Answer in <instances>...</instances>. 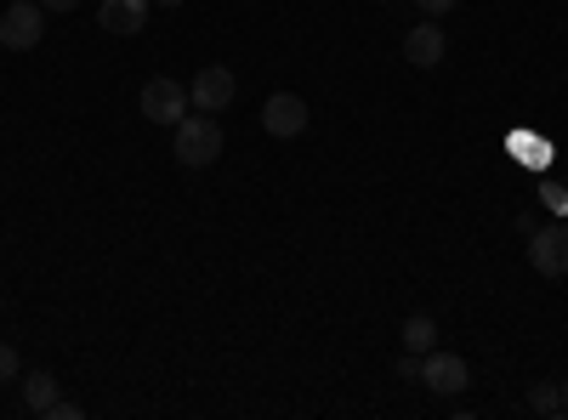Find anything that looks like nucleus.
<instances>
[{"mask_svg": "<svg viewBox=\"0 0 568 420\" xmlns=\"http://www.w3.org/2000/svg\"><path fill=\"white\" fill-rule=\"evenodd\" d=\"M398 381H420V352H404L398 358Z\"/></svg>", "mask_w": 568, "mask_h": 420, "instance_id": "nucleus-16", "label": "nucleus"}, {"mask_svg": "<svg viewBox=\"0 0 568 420\" xmlns=\"http://www.w3.org/2000/svg\"><path fill=\"white\" fill-rule=\"evenodd\" d=\"M529 267L540 278H562L568 273V222L562 216H551L546 227L529 233Z\"/></svg>", "mask_w": 568, "mask_h": 420, "instance_id": "nucleus-3", "label": "nucleus"}, {"mask_svg": "<svg viewBox=\"0 0 568 420\" xmlns=\"http://www.w3.org/2000/svg\"><path fill=\"white\" fill-rule=\"evenodd\" d=\"M420 387H426V392H438V398H455V392H466V387H471V369H466V358H460V352L433 347V352L420 358Z\"/></svg>", "mask_w": 568, "mask_h": 420, "instance_id": "nucleus-4", "label": "nucleus"}, {"mask_svg": "<svg viewBox=\"0 0 568 420\" xmlns=\"http://www.w3.org/2000/svg\"><path fill=\"white\" fill-rule=\"evenodd\" d=\"M233 98H240V80H233V69H222V63H205L194 74V85H187V103H194L200 114H222V109H233Z\"/></svg>", "mask_w": 568, "mask_h": 420, "instance_id": "nucleus-5", "label": "nucleus"}, {"mask_svg": "<svg viewBox=\"0 0 568 420\" xmlns=\"http://www.w3.org/2000/svg\"><path fill=\"white\" fill-rule=\"evenodd\" d=\"M444 52H449V40H444V29H438L433 18H420V23L404 34V58H409L415 69H438Z\"/></svg>", "mask_w": 568, "mask_h": 420, "instance_id": "nucleus-8", "label": "nucleus"}, {"mask_svg": "<svg viewBox=\"0 0 568 420\" xmlns=\"http://www.w3.org/2000/svg\"><path fill=\"white\" fill-rule=\"evenodd\" d=\"M80 414H85V409H80L74 398H58V403H52V420H80Z\"/></svg>", "mask_w": 568, "mask_h": 420, "instance_id": "nucleus-17", "label": "nucleus"}, {"mask_svg": "<svg viewBox=\"0 0 568 420\" xmlns=\"http://www.w3.org/2000/svg\"><path fill=\"white\" fill-rule=\"evenodd\" d=\"M562 398H568V376H562Z\"/></svg>", "mask_w": 568, "mask_h": 420, "instance_id": "nucleus-20", "label": "nucleus"}, {"mask_svg": "<svg viewBox=\"0 0 568 420\" xmlns=\"http://www.w3.org/2000/svg\"><path fill=\"white\" fill-rule=\"evenodd\" d=\"M562 182H568V171H562Z\"/></svg>", "mask_w": 568, "mask_h": 420, "instance_id": "nucleus-21", "label": "nucleus"}, {"mask_svg": "<svg viewBox=\"0 0 568 420\" xmlns=\"http://www.w3.org/2000/svg\"><path fill=\"white\" fill-rule=\"evenodd\" d=\"M540 205H546L551 216H562V211H568V182H546V188H540Z\"/></svg>", "mask_w": 568, "mask_h": 420, "instance_id": "nucleus-13", "label": "nucleus"}, {"mask_svg": "<svg viewBox=\"0 0 568 420\" xmlns=\"http://www.w3.org/2000/svg\"><path fill=\"white\" fill-rule=\"evenodd\" d=\"M262 131L267 136H302L307 131V103L296 98V91H273V98L262 103Z\"/></svg>", "mask_w": 568, "mask_h": 420, "instance_id": "nucleus-7", "label": "nucleus"}, {"mask_svg": "<svg viewBox=\"0 0 568 420\" xmlns=\"http://www.w3.org/2000/svg\"><path fill=\"white\" fill-rule=\"evenodd\" d=\"M40 7H45V12H74L80 0H40Z\"/></svg>", "mask_w": 568, "mask_h": 420, "instance_id": "nucleus-18", "label": "nucleus"}, {"mask_svg": "<svg viewBox=\"0 0 568 420\" xmlns=\"http://www.w3.org/2000/svg\"><path fill=\"white\" fill-rule=\"evenodd\" d=\"M171 131H176V143H171L176 165H187V171L216 165V154H222V125H216V114H182Z\"/></svg>", "mask_w": 568, "mask_h": 420, "instance_id": "nucleus-1", "label": "nucleus"}, {"mask_svg": "<svg viewBox=\"0 0 568 420\" xmlns=\"http://www.w3.org/2000/svg\"><path fill=\"white\" fill-rule=\"evenodd\" d=\"M187 109V85L182 80H171V74H154L149 85H142V114H149V125H176Z\"/></svg>", "mask_w": 568, "mask_h": 420, "instance_id": "nucleus-6", "label": "nucleus"}, {"mask_svg": "<svg viewBox=\"0 0 568 420\" xmlns=\"http://www.w3.org/2000/svg\"><path fill=\"white\" fill-rule=\"evenodd\" d=\"M45 40V7L40 0H12L7 18H0V45L7 52H34Z\"/></svg>", "mask_w": 568, "mask_h": 420, "instance_id": "nucleus-2", "label": "nucleus"}, {"mask_svg": "<svg viewBox=\"0 0 568 420\" xmlns=\"http://www.w3.org/2000/svg\"><path fill=\"white\" fill-rule=\"evenodd\" d=\"M149 7H165V12H176V7H182V0H149Z\"/></svg>", "mask_w": 568, "mask_h": 420, "instance_id": "nucleus-19", "label": "nucleus"}, {"mask_svg": "<svg viewBox=\"0 0 568 420\" xmlns=\"http://www.w3.org/2000/svg\"><path fill=\"white\" fill-rule=\"evenodd\" d=\"M58 398H63V392H58V376H45V369L23 376V403H29V414H52Z\"/></svg>", "mask_w": 568, "mask_h": 420, "instance_id": "nucleus-10", "label": "nucleus"}, {"mask_svg": "<svg viewBox=\"0 0 568 420\" xmlns=\"http://www.w3.org/2000/svg\"><path fill=\"white\" fill-rule=\"evenodd\" d=\"M98 23H103V34H142V23H149V0H103Z\"/></svg>", "mask_w": 568, "mask_h": 420, "instance_id": "nucleus-9", "label": "nucleus"}, {"mask_svg": "<svg viewBox=\"0 0 568 420\" xmlns=\"http://www.w3.org/2000/svg\"><path fill=\"white\" fill-rule=\"evenodd\" d=\"M529 409H535V414H551V420H568L562 381H535V387H529Z\"/></svg>", "mask_w": 568, "mask_h": 420, "instance_id": "nucleus-11", "label": "nucleus"}, {"mask_svg": "<svg viewBox=\"0 0 568 420\" xmlns=\"http://www.w3.org/2000/svg\"><path fill=\"white\" fill-rule=\"evenodd\" d=\"M415 7H420V18H449L460 0H415Z\"/></svg>", "mask_w": 568, "mask_h": 420, "instance_id": "nucleus-15", "label": "nucleus"}, {"mask_svg": "<svg viewBox=\"0 0 568 420\" xmlns=\"http://www.w3.org/2000/svg\"><path fill=\"white\" fill-rule=\"evenodd\" d=\"M438 347V324L426 318V313H415V318H404V352H433Z\"/></svg>", "mask_w": 568, "mask_h": 420, "instance_id": "nucleus-12", "label": "nucleus"}, {"mask_svg": "<svg viewBox=\"0 0 568 420\" xmlns=\"http://www.w3.org/2000/svg\"><path fill=\"white\" fill-rule=\"evenodd\" d=\"M7 381H18V347L0 341V387H7Z\"/></svg>", "mask_w": 568, "mask_h": 420, "instance_id": "nucleus-14", "label": "nucleus"}]
</instances>
